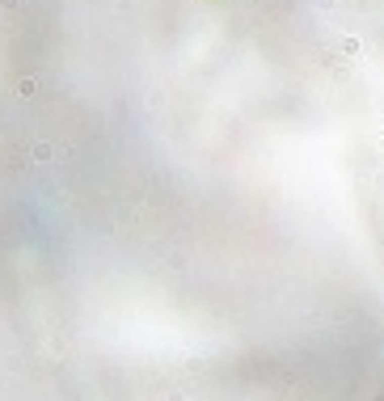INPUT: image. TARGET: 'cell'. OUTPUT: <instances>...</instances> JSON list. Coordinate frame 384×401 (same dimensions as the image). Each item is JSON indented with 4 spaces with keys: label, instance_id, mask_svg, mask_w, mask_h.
<instances>
[{
    "label": "cell",
    "instance_id": "obj_1",
    "mask_svg": "<svg viewBox=\"0 0 384 401\" xmlns=\"http://www.w3.org/2000/svg\"><path fill=\"white\" fill-rule=\"evenodd\" d=\"M30 157H34V161H51V144H34Z\"/></svg>",
    "mask_w": 384,
    "mask_h": 401
},
{
    "label": "cell",
    "instance_id": "obj_2",
    "mask_svg": "<svg viewBox=\"0 0 384 401\" xmlns=\"http://www.w3.org/2000/svg\"><path fill=\"white\" fill-rule=\"evenodd\" d=\"M17 93H21V97H30V93H34V80H30V76L17 80Z\"/></svg>",
    "mask_w": 384,
    "mask_h": 401
}]
</instances>
